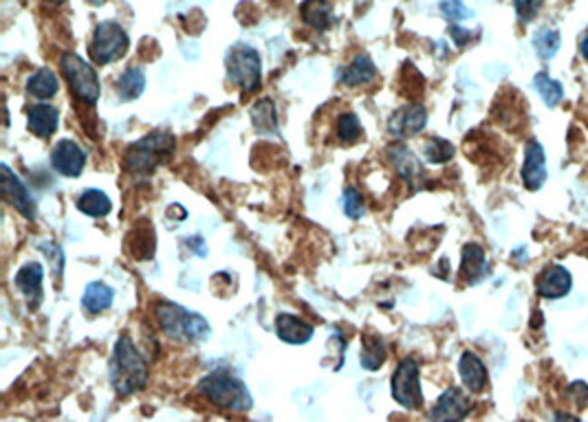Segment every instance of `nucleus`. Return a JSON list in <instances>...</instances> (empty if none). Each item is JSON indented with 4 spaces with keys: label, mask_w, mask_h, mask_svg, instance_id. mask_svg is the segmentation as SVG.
<instances>
[{
    "label": "nucleus",
    "mask_w": 588,
    "mask_h": 422,
    "mask_svg": "<svg viewBox=\"0 0 588 422\" xmlns=\"http://www.w3.org/2000/svg\"><path fill=\"white\" fill-rule=\"evenodd\" d=\"M111 385L120 396H132L141 392L148 383V365L141 352L128 334L117 339L111 359Z\"/></svg>",
    "instance_id": "1"
},
{
    "label": "nucleus",
    "mask_w": 588,
    "mask_h": 422,
    "mask_svg": "<svg viewBox=\"0 0 588 422\" xmlns=\"http://www.w3.org/2000/svg\"><path fill=\"white\" fill-rule=\"evenodd\" d=\"M157 321L170 339L181 343H201L212 334V328L198 312L188 311L172 302L157 303Z\"/></svg>",
    "instance_id": "2"
},
{
    "label": "nucleus",
    "mask_w": 588,
    "mask_h": 422,
    "mask_svg": "<svg viewBox=\"0 0 588 422\" xmlns=\"http://www.w3.org/2000/svg\"><path fill=\"white\" fill-rule=\"evenodd\" d=\"M198 392L206 396L209 403H214L221 409L249 411L254 405L247 385L238 377H234V374L225 372V369H217V372L201 379Z\"/></svg>",
    "instance_id": "3"
},
{
    "label": "nucleus",
    "mask_w": 588,
    "mask_h": 422,
    "mask_svg": "<svg viewBox=\"0 0 588 422\" xmlns=\"http://www.w3.org/2000/svg\"><path fill=\"white\" fill-rule=\"evenodd\" d=\"M175 150V137L170 132H150L132 146H128L124 154V168L126 172L135 174V177H148L155 172L159 161Z\"/></svg>",
    "instance_id": "4"
},
{
    "label": "nucleus",
    "mask_w": 588,
    "mask_h": 422,
    "mask_svg": "<svg viewBox=\"0 0 588 422\" xmlns=\"http://www.w3.org/2000/svg\"><path fill=\"white\" fill-rule=\"evenodd\" d=\"M225 66H227L229 82L243 91L254 92L263 84V64H260V55L254 46L234 44L227 51Z\"/></svg>",
    "instance_id": "5"
},
{
    "label": "nucleus",
    "mask_w": 588,
    "mask_h": 422,
    "mask_svg": "<svg viewBox=\"0 0 588 422\" xmlns=\"http://www.w3.org/2000/svg\"><path fill=\"white\" fill-rule=\"evenodd\" d=\"M128 44H130V40H128L124 27L112 23V20H106V23L97 24L93 31V38H91L89 44L91 60L100 66L112 64V62L124 58Z\"/></svg>",
    "instance_id": "6"
},
{
    "label": "nucleus",
    "mask_w": 588,
    "mask_h": 422,
    "mask_svg": "<svg viewBox=\"0 0 588 422\" xmlns=\"http://www.w3.org/2000/svg\"><path fill=\"white\" fill-rule=\"evenodd\" d=\"M60 69H63L71 91L80 101H84L86 106H93L100 100V80H97L95 69L89 62L82 60L78 53H64L60 58Z\"/></svg>",
    "instance_id": "7"
},
{
    "label": "nucleus",
    "mask_w": 588,
    "mask_h": 422,
    "mask_svg": "<svg viewBox=\"0 0 588 422\" xmlns=\"http://www.w3.org/2000/svg\"><path fill=\"white\" fill-rule=\"evenodd\" d=\"M419 377H421V369H419V363L414 359H403L399 363L390 380V392L392 398L397 400L401 408L406 409H421L423 408V392L421 383H419Z\"/></svg>",
    "instance_id": "8"
},
{
    "label": "nucleus",
    "mask_w": 588,
    "mask_h": 422,
    "mask_svg": "<svg viewBox=\"0 0 588 422\" xmlns=\"http://www.w3.org/2000/svg\"><path fill=\"white\" fill-rule=\"evenodd\" d=\"M0 183H3L5 200H7L18 214H23L27 220H34L35 216H38V205H35L34 197L9 166H0Z\"/></svg>",
    "instance_id": "9"
},
{
    "label": "nucleus",
    "mask_w": 588,
    "mask_h": 422,
    "mask_svg": "<svg viewBox=\"0 0 588 422\" xmlns=\"http://www.w3.org/2000/svg\"><path fill=\"white\" fill-rule=\"evenodd\" d=\"M472 411V403L463 389L448 388L429 409V422H463Z\"/></svg>",
    "instance_id": "10"
},
{
    "label": "nucleus",
    "mask_w": 588,
    "mask_h": 422,
    "mask_svg": "<svg viewBox=\"0 0 588 422\" xmlns=\"http://www.w3.org/2000/svg\"><path fill=\"white\" fill-rule=\"evenodd\" d=\"M573 275L566 266L549 264L535 277V293L542 300H562L571 293Z\"/></svg>",
    "instance_id": "11"
},
{
    "label": "nucleus",
    "mask_w": 588,
    "mask_h": 422,
    "mask_svg": "<svg viewBox=\"0 0 588 422\" xmlns=\"http://www.w3.org/2000/svg\"><path fill=\"white\" fill-rule=\"evenodd\" d=\"M86 166V154L75 141L63 139L51 150V168L66 178H78Z\"/></svg>",
    "instance_id": "12"
},
{
    "label": "nucleus",
    "mask_w": 588,
    "mask_h": 422,
    "mask_svg": "<svg viewBox=\"0 0 588 422\" xmlns=\"http://www.w3.org/2000/svg\"><path fill=\"white\" fill-rule=\"evenodd\" d=\"M428 110L423 104H408L401 106L388 121V132L397 139L414 137L426 128Z\"/></svg>",
    "instance_id": "13"
},
{
    "label": "nucleus",
    "mask_w": 588,
    "mask_h": 422,
    "mask_svg": "<svg viewBox=\"0 0 588 422\" xmlns=\"http://www.w3.org/2000/svg\"><path fill=\"white\" fill-rule=\"evenodd\" d=\"M523 183L529 192H538L546 183V154L540 141L531 139L525 148V163H523Z\"/></svg>",
    "instance_id": "14"
},
{
    "label": "nucleus",
    "mask_w": 588,
    "mask_h": 422,
    "mask_svg": "<svg viewBox=\"0 0 588 422\" xmlns=\"http://www.w3.org/2000/svg\"><path fill=\"white\" fill-rule=\"evenodd\" d=\"M43 277H44V271L38 262H27V264L16 273L18 291L27 297L32 311L40 308V303H43V297H44Z\"/></svg>",
    "instance_id": "15"
},
{
    "label": "nucleus",
    "mask_w": 588,
    "mask_h": 422,
    "mask_svg": "<svg viewBox=\"0 0 588 422\" xmlns=\"http://www.w3.org/2000/svg\"><path fill=\"white\" fill-rule=\"evenodd\" d=\"M458 374H461L463 385L469 392L478 394L487 388V368H485L483 359L478 354H474L472 350H465L461 359H458Z\"/></svg>",
    "instance_id": "16"
},
{
    "label": "nucleus",
    "mask_w": 588,
    "mask_h": 422,
    "mask_svg": "<svg viewBox=\"0 0 588 422\" xmlns=\"http://www.w3.org/2000/svg\"><path fill=\"white\" fill-rule=\"evenodd\" d=\"M388 157H390L392 166H395L399 177L406 178V181L410 183L412 189H417L419 183H423V178H426L423 166L419 163V158L414 157V154L408 150L406 146L397 143V146H392L390 150H388Z\"/></svg>",
    "instance_id": "17"
},
{
    "label": "nucleus",
    "mask_w": 588,
    "mask_h": 422,
    "mask_svg": "<svg viewBox=\"0 0 588 422\" xmlns=\"http://www.w3.org/2000/svg\"><path fill=\"white\" fill-rule=\"evenodd\" d=\"M275 332H278L280 341L291 343V346H304L313 339V326L306 323L304 319L289 315V312L275 319Z\"/></svg>",
    "instance_id": "18"
},
{
    "label": "nucleus",
    "mask_w": 588,
    "mask_h": 422,
    "mask_svg": "<svg viewBox=\"0 0 588 422\" xmlns=\"http://www.w3.org/2000/svg\"><path fill=\"white\" fill-rule=\"evenodd\" d=\"M60 123V110L51 104H35L27 112V126L29 132L40 139L53 137Z\"/></svg>",
    "instance_id": "19"
},
{
    "label": "nucleus",
    "mask_w": 588,
    "mask_h": 422,
    "mask_svg": "<svg viewBox=\"0 0 588 422\" xmlns=\"http://www.w3.org/2000/svg\"><path fill=\"white\" fill-rule=\"evenodd\" d=\"M461 273L465 280H468V284H478V282L485 277V273H487L485 251L483 246L477 245V242H469V245L463 246Z\"/></svg>",
    "instance_id": "20"
},
{
    "label": "nucleus",
    "mask_w": 588,
    "mask_h": 422,
    "mask_svg": "<svg viewBox=\"0 0 588 422\" xmlns=\"http://www.w3.org/2000/svg\"><path fill=\"white\" fill-rule=\"evenodd\" d=\"M112 300H115V293H112L109 284H104V282H91L84 288V295H82V308L86 312H91V315H100V312L109 311Z\"/></svg>",
    "instance_id": "21"
},
{
    "label": "nucleus",
    "mask_w": 588,
    "mask_h": 422,
    "mask_svg": "<svg viewBox=\"0 0 588 422\" xmlns=\"http://www.w3.org/2000/svg\"><path fill=\"white\" fill-rule=\"evenodd\" d=\"M375 77H377L375 64H372V60L368 58V55L361 53V55H357V58L352 60L344 71H342L340 80L344 86H352V89H355V86L371 84Z\"/></svg>",
    "instance_id": "22"
},
{
    "label": "nucleus",
    "mask_w": 588,
    "mask_h": 422,
    "mask_svg": "<svg viewBox=\"0 0 588 422\" xmlns=\"http://www.w3.org/2000/svg\"><path fill=\"white\" fill-rule=\"evenodd\" d=\"M300 15L309 27L318 31H326L333 24V9L326 0H304L300 5Z\"/></svg>",
    "instance_id": "23"
},
{
    "label": "nucleus",
    "mask_w": 588,
    "mask_h": 422,
    "mask_svg": "<svg viewBox=\"0 0 588 422\" xmlns=\"http://www.w3.org/2000/svg\"><path fill=\"white\" fill-rule=\"evenodd\" d=\"M60 84H58V75L53 73L51 69H40L27 80V92L35 100H51L58 92Z\"/></svg>",
    "instance_id": "24"
},
{
    "label": "nucleus",
    "mask_w": 588,
    "mask_h": 422,
    "mask_svg": "<svg viewBox=\"0 0 588 422\" xmlns=\"http://www.w3.org/2000/svg\"><path fill=\"white\" fill-rule=\"evenodd\" d=\"M143 89H146V75L137 66H130L117 80V95H120L121 101L137 100V97H141Z\"/></svg>",
    "instance_id": "25"
},
{
    "label": "nucleus",
    "mask_w": 588,
    "mask_h": 422,
    "mask_svg": "<svg viewBox=\"0 0 588 422\" xmlns=\"http://www.w3.org/2000/svg\"><path fill=\"white\" fill-rule=\"evenodd\" d=\"M78 209L84 216H91V218H104L112 209V203L101 189H86L78 198Z\"/></svg>",
    "instance_id": "26"
},
{
    "label": "nucleus",
    "mask_w": 588,
    "mask_h": 422,
    "mask_svg": "<svg viewBox=\"0 0 588 422\" xmlns=\"http://www.w3.org/2000/svg\"><path fill=\"white\" fill-rule=\"evenodd\" d=\"M252 121L260 135H275L278 132V112H275L274 101L260 100L252 108Z\"/></svg>",
    "instance_id": "27"
},
{
    "label": "nucleus",
    "mask_w": 588,
    "mask_h": 422,
    "mask_svg": "<svg viewBox=\"0 0 588 422\" xmlns=\"http://www.w3.org/2000/svg\"><path fill=\"white\" fill-rule=\"evenodd\" d=\"M534 86H535V92L542 97V101H545L549 108H555L562 100H564V89H562L560 82L554 80L551 75L538 73L534 77Z\"/></svg>",
    "instance_id": "28"
},
{
    "label": "nucleus",
    "mask_w": 588,
    "mask_h": 422,
    "mask_svg": "<svg viewBox=\"0 0 588 422\" xmlns=\"http://www.w3.org/2000/svg\"><path fill=\"white\" fill-rule=\"evenodd\" d=\"M386 361V343L380 337H366L364 339V352H361V365L368 372L380 369Z\"/></svg>",
    "instance_id": "29"
},
{
    "label": "nucleus",
    "mask_w": 588,
    "mask_h": 422,
    "mask_svg": "<svg viewBox=\"0 0 588 422\" xmlns=\"http://www.w3.org/2000/svg\"><path fill=\"white\" fill-rule=\"evenodd\" d=\"M562 38L555 29H540L538 34L534 35V49L538 51L542 60L555 58V53L560 51Z\"/></svg>",
    "instance_id": "30"
},
{
    "label": "nucleus",
    "mask_w": 588,
    "mask_h": 422,
    "mask_svg": "<svg viewBox=\"0 0 588 422\" xmlns=\"http://www.w3.org/2000/svg\"><path fill=\"white\" fill-rule=\"evenodd\" d=\"M335 135H337V139H340V141L355 143L357 139L361 137V123H360V120H357V115H352V112H344V115L337 117Z\"/></svg>",
    "instance_id": "31"
},
{
    "label": "nucleus",
    "mask_w": 588,
    "mask_h": 422,
    "mask_svg": "<svg viewBox=\"0 0 588 422\" xmlns=\"http://www.w3.org/2000/svg\"><path fill=\"white\" fill-rule=\"evenodd\" d=\"M423 154H426V158L429 163H434V166H439V163H448L449 158L454 157V146L446 139H429L426 143V148H423Z\"/></svg>",
    "instance_id": "32"
},
{
    "label": "nucleus",
    "mask_w": 588,
    "mask_h": 422,
    "mask_svg": "<svg viewBox=\"0 0 588 422\" xmlns=\"http://www.w3.org/2000/svg\"><path fill=\"white\" fill-rule=\"evenodd\" d=\"M439 9H441L449 23H463V20H469L474 15L472 9H469L463 0H443V3L439 5Z\"/></svg>",
    "instance_id": "33"
},
{
    "label": "nucleus",
    "mask_w": 588,
    "mask_h": 422,
    "mask_svg": "<svg viewBox=\"0 0 588 422\" xmlns=\"http://www.w3.org/2000/svg\"><path fill=\"white\" fill-rule=\"evenodd\" d=\"M344 211L346 216L352 220L361 218V216L366 214V205H364V198H361V194L357 192L355 187H349L344 194Z\"/></svg>",
    "instance_id": "34"
},
{
    "label": "nucleus",
    "mask_w": 588,
    "mask_h": 422,
    "mask_svg": "<svg viewBox=\"0 0 588 422\" xmlns=\"http://www.w3.org/2000/svg\"><path fill=\"white\" fill-rule=\"evenodd\" d=\"M542 5H545V0H514L516 15H518L520 23L525 24L531 23V20L540 14Z\"/></svg>",
    "instance_id": "35"
},
{
    "label": "nucleus",
    "mask_w": 588,
    "mask_h": 422,
    "mask_svg": "<svg viewBox=\"0 0 588 422\" xmlns=\"http://www.w3.org/2000/svg\"><path fill=\"white\" fill-rule=\"evenodd\" d=\"M40 249H43L44 254H47L51 257V262H53V257H55V275H63V269H64V254H63V249H60L58 245H51V242H44V245L40 246Z\"/></svg>",
    "instance_id": "36"
},
{
    "label": "nucleus",
    "mask_w": 588,
    "mask_h": 422,
    "mask_svg": "<svg viewBox=\"0 0 588 422\" xmlns=\"http://www.w3.org/2000/svg\"><path fill=\"white\" fill-rule=\"evenodd\" d=\"M569 392L573 396V400H575V403H577V408H584L586 400H588V385L586 383H580V380H577V383L571 385Z\"/></svg>",
    "instance_id": "37"
},
{
    "label": "nucleus",
    "mask_w": 588,
    "mask_h": 422,
    "mask_svg": "<svg viewBox=\"0 0 588 422\" xmlns=\"http://www.w3.org/2000/svg\"><path fill=\"white\" fill-rule=\"evenodd\" d=\"M449 34H452L454 43H457L458 46L468 44V43H469V40H472V38H474V35H472V31H468V29H461V27H452V29H449Z\"/></svg>",
    "instance_id": "38"
},
{
    "label": "nucleus",
    "mask_w": 588,
    "mask_h": 422,
    "mask_svg": "<svg viewBox=\"0 0 588 422\" xmlns=\"http://www.w3.org/2000/svg\"><path fill=\"white\" fill-rule=\"evenodd\" d=\"M188 245H190L192 254H197L198 257L207 255V245H206V240L201 238V235H197V238H190V240H188Z\"/></svg>",
    "instance_id": "39"
},
{
    "label": "nucleus",
    "mask_w": 588,
    "mask_h": 422,
    "mask_svg": "<svg viewBox=\"0 0 588 422\" xmlns=\"http://www.w3.org/2000/svg\"><path fill=\"white\" fill-rule=\"evenodd\" d=\"M551 422H582L580 418H575V416L573 414H566V411H557V414L554 416V420Z\"/></svg>",
    "instance_id": "40"
},
{
    "label": "nucleus",
    "mask_w": 588,
    "mask_h": 422,
    "mask_svg": "<svg viewBox=\"0 0 588 422\" xmlns=\"http://www.w3.org/2000/svg\"><path fill=\"white\" fill-rule=\"evenodd\" d=\"M580 53H582V58L588 60V29L584 31V35L580 38Z\"/></svg>",
    "instance_id": "41"
},
{
    "label": "nucleus",
    "mask_w": 588,
    "mask_h": 422,
    "mask_svg": "<svg viewBox=\"0 0 588 422\" xmlns=\"http://www.w3.org/2000/svg\"><path fill=\"white\" fill-rule=\"evenodd\" d=\"M91 3H93V5H101V3H104V0H91Z\"/></svg>",
    "instance_id": "42"
},
{
    "label": "nucleus",
    "mask_w": 588,
    "mask_h": 422,
    "mask_svg": "<svg viewBox=\"0 0 588 422\" xmlns=\"http://www.w3.org/2000/svg\"><path fill=\"white\" fill-rule=\"evenodd\" d=\"M49 3H55V5H60V3H64V0H49Z\"/></svg>",
    "instance_id": "43"
},
{
    "label": "nucleus",
    "mask_w": 588,
    "mask_h": 422,
    "mask_svg": "<svg viewBox=\"0 0 588 422\" xmlns=\"http://www.w3.org/2000/svg\"><path fill=\"white\" fill-rule=\"evenodd\" d=\"M586 255H588V251H586Z\"/></svg>",
    "instance_id": "44"
}]
</instances>
